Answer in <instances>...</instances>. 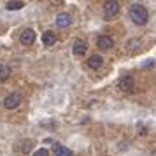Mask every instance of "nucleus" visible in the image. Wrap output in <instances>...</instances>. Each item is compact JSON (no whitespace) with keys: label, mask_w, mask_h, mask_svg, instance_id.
<instances>
[{"label":"nucleus","mask_w":156,"mask_h":156,"mask_svg":"<svg viewBox=\"0 0 156 156\" xmlns=\"http://www.w3.org/2000/svg\"><path fill=\"white\" fill-rule=\"evenodd\" d=\"M151 154H153V156H156V149H154V151H153V153H151Z\"/></svg>","instance_id":"nucleus-18"},{"label":"nucleus","mask_w":156,"mask_h":156,"mask_svg":"<svg viewBox=\"0 0 156 156\" xmlns=\"http://www.w3.org/2000/svg\"><path fill=\"white\" fill-rule=\"evenodd\" d=\"M133 77L132 76H123V77H119V81H118V88H119L121 91L125 93H130L132 90H133Z\"/></svg>","instance_id":"nucleus-4"},{"label":"nucleus","mask_w":156,"mask_h":156,"mask_svg":"<svg viewBox=\"0 0 156 156\" xmlns=\"http://www.w3.org/2000/svg\"><path fill=\"white\" fill-rule=\"evenodd\" d=\"M102 63H104V58L100 56V55H91V56H90V60H88V67H90V69H93V70L100 69V67H102Z\"/></svg>","instance_id":"nucleus-9"},{"label":"nucleus","mask_w":156,"mask_h":156,"mask_svg":"<svg viewBox=\"0 0 156 156\" xmlns=\"http://www.w3.org/2000/svg\"><path fill=\"white\" fill-rule=\"evenodd\" d=\"M72 25V18L70 14H67V12H60L56 16V27L58 28H69Z\"/></svg>","instance_id":"nucleus-7"},{"label":"nucleus","mask_w":156,"mask_h":156,"mask_svg":"<svg viewBox=\"0 0 156 156\" xmlns=\"http://www.w3.org/2000/svg\"><path fill=\"white\" fill-rule=\"evenodd\" d=\"M23 4L21 0H11V2H7V5L5 7L9 9V11H20V9H23Z\"/></svg>","instance_id":"nucleus-13"},{"label":"nucleus","mask_w":156,"mask_h":156,"mask_svg":"<svg viewBox=\"0 0 156 156\" xmlns=\"http://www.w3.org/2000/svg\"><path fill=\"white\" fill-rule=\"evenodd\" d=\"M32 146H34V142H32V140L21 142V151H23V153H28L30 149H32Z\"/></svg>","instance_id":"nucleus-14"},{"label":"nucleus","mask_w":156,"mask_h":156,"mask_svg":"<svg viewBox=\"0 0 156 156\" xmlns=\"http://www.w3.org/2000/svg\"><path fill=\"white\" fill-rule=\"evenodd\" d=\"M118 12H119L118 0H107L105 4H104V14H105V18H114Z\"/></svg>","instance_id":"nucleus-2"},{"label":"nucleus","mask_w":156,"mask_h":156,"mask_svg":"<svg viewBox=\"0 0 156 156\" xmlns=\"http://www.w3.org/2000/svg\"><path fill=\"white\" fill-rule=\"evenodd\" d=\"M130 18H132V21H133L135 25H146L149 16H147V11L142 7V5L135 4V5L130 7Z\"/></svg>","instance_id":"nucleus-1"},{"label":"nucleus","mask_w":156,"mask_h":156,"mask_svg":"<svg viewBox=\"0 0 156 156\" xmlns=\"http://www.w3.org/2000/svg\"><path fill=\"white\" fill-rule=\"evenodd\" d=\"M20 104H21V95H20V93H11V95L5 97V100H4V107L9 109V111L20 107Z\"/></svg>","instance_id":"nucleus-3"},{"label":"nucleus","mask_w":156,"mask_h":156,"mask_svg":"<svg viewBox=\"0 0 156 156\" xmlns=\"http://www.w3.org/2000/svg\"><path fill=\"white\" fill-rule=\"evenodd\" d=\"M137 44H139V41H130L126 46H128V49H132V46H137Z\"/></svg>","instance_id":"nucleus-16"},{"label":"nucleus","mask_w":156,"mask_h":156,"mask_svg":"<svg viewBox=\"0 0 156 156\" xmlns=\"http://www.w3.org/2000/svg\"><path fill=\"white\" fill-rule=\"evenodd\" d=\"M72 51H74L76 56H83V55H86V51H88V44L83 39H76L74 44H72Z\"/></svg>","instance_id":"nucleus-6"},{"label":"nucleus","mask_w":156,"mask_h":156,"mask_svg":"<svg viewBox=\"0 0 156 156\" xmlns=\"http://www.w3.org/2000/svg\"><path fill=\"white\" fill-rule=\"evenodd\" d=\"M20 41H21V44H25V46H32V44L35 42V32L32 28H25L20 34Z\"/></svg>","instance_id":"nucleus-5"},{"label":"nucleus","mask_w":156,"mask_h":156,"mask_svg":"<svg viewBox=\"0 0 156 156\" xmlns=\"http://www.w3.org/2000/svg\"><path fill=\"white\" fill-rule=\"evenodd\" d=\"M53 153H55V156H72L70 149L67 147V146H62V144H55Z\"/></svg>","instance_id":"nucleus-10"},{"label":"nucleus","mask_w":156,"mask_h":156,"mask_svg":"<svg viewBox=\"0 0 156 156\" xmlns=\"http://www.w3.org/2000/svg\"><path fill=\"white\" fill-rule=\"evenodd\" d=\"M42 42L46 44V46H53V44L56 42V35H55L53 32H44V35H42Z\"/></svg>","instance_id":"nucleus-11"},{"label":"nucleus","mask_w":156,"mask_h":156,"mask_svg":"<svg viewBox=\"0 0 156 156\" xmlns=\"http://www.w3.org/2000/svg\"><path fill=\"white\" fill-rule=\"evenodd\" d=\"M139 128H140V132H139L140 135H146V133H147V128H144V126H139Z\"/></svg>","instance_id":"nucleus-17"},{"label":"nucleus","mask_w":156,"mask_h":156,"mask_svg":"<svg viewBox=\"0 0 156 156\" xmlns=\"http://www.w3.org/2000/svg\"><path fill=\"white\" fill-rule=\"evenodd\" d=\"M9 76H11V67L9 65H0V83L7 81Z\"/></svg>","instance_id":"nucleus-12"},{"label":"nucleus","mask_w":156,"mask_h":156,"mask_svg":"<svg viewBox=\"0 0 156 156\" xmlns=\"http://www.w3.org/2000/svg\"><path fill=\"white\" fill-rule=\"evenodd\" d=\"M112 46H114V41L109 35H100L97 39V48L98 49H111Z\"/></svg>","instance_id":"nucleus-8"},{"label":"nucleus","mask_w":156,"mask_h":156,"mask_svg":"<svg viewBox=\"0 0 156 156\" xmlns=\"http://www.w3.org/2000/svg\"><path fill=\"white\" fill-rule=\"evenodd\" d=\"M32 156H49V153H48V149H39V151H35Z\"/></svg>","instance_id":"nucleus-15"}]
</instances>
